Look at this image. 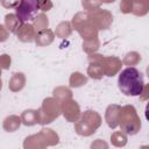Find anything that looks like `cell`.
I'll use <instances>...</instances> for the list:
<instances>
[{"label": "cell", "instance_id": "1", "mask_svg": "<svg viewBox=\"0 0 149 149\" xmlns=\"http://www.w3.org/2000/svg\"><path fill=\"white\" fill-rule=\"evenodd\" d=\"M118 86L125 95H129V97L140 95L144 88L143 76L135 68H126L119 74Z\"/></svg>", "mask_w": 149, "mask_h": 149}, {"label": "cell", "instance_id": "2", "mask_svg": "<svg viewBox=\"0 0 149 149\" xmlns=\"http://www.w3.org/2000/svg\"><path fill=\"white\" fill-rule=\"evenodd\" d=\"M37 13L38 2L36 1H21L16 7V16L22 23L35 20Z\"/></svg>", "mask_w": 149, "mask_h": 149}]
</instances>
